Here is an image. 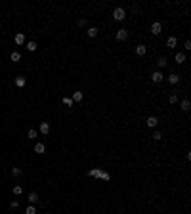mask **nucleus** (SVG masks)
Wrapping results in <instances>:
<instances>
[{
  "mask_svg": "<svg viewBox=\"0 0 191 214\" xmlns=\"http://www.w3.org/2000/svg\"><path fill=\"white\" fill-rule=\"evenodd\" d=\"M157 65H159V69H164L166 67V57H161L159 61H157Z\"/></svg>",
  "mask_w": 191,
  "mask_h": 214,
  "instance_id": "5701e85b",
  "label": "nucleus"
},
{
  "mask_svg": "<svg viewBox=\"0 0 191 214\" xmlns=\"http://www.w3.org/2000/svg\"><path fill=\"white\" fill-rule=\"evenodd\" d=\"M124 17H126L124 8H115L113 10V19H115V21H124Z\"/></svg>",
  "mask_w": 191,
  "mask_h": 214,
  "instance_id": "f03ea898",
  "label": "nucleus"
},
{
  "mask_svg": "<svg viewBox=\"0 0 191 214\" xmlns=\"http://www.w3.org/2000/svg\"><path fill=\"white\" fill-rule=\"evenodd\" d=\"M168 101H170V103H178V96H176V94H170V96H168Z\"/></svg>",
  "mask_w": 191,
  "mask_h": 214,
  "instance_id": "a878e982",
  "label": "nucleus"
},
{
  "mask_svg": "<svg viewBox=\"0 0 191 214\" xmlns=\"http://www.w3.org/2000/svg\"><path fill=\"white\" fill-rule=\"evenodd\" d=\"M151 33H153V35H161V33H163V23L155 21L153 25H151Z\"/></svg>",
  "mask_w": 191,
  "mask_h": 214,
  "instance_id": "20e7f679",
  "label": "nucleus"
},
{
  "mask_svg": "<svg viewBox=\"0 0 191 214\" xmlns=\"http://www.w3.org/2000/svg\"><path fill=\"white\" fill-rule=\"evenodd\" d=\"M25 214H37V208H35V206H27Z\"/></svg>",
  "mask_w": 191,
  "mask_h": 214,
  "instance_id": "cd10ccee",
  "label": "nucleus"
},
{
  "mask_svg": "<svg viewBox=\"0 0 191 214\" xmlns=\"http://www.w3.org/2000/svg\"><path fill=\"white\" fill-rule=\"evenodd\" d=\"M145 124H147V126H149V128H155V126H157V124H159V118H157V117H147Z\"/></svg>",
  "mask_w": 191,
  "mask_h": 214,
  "instance_id": "423d86ee",
  "label": "nucleus"
},
{
  "mask_svg": "<svg viewBox=\"0 0 191 214\" xmlns=\"http://www.w3.org/2000/svg\"><path fill=\"white\" fill-rule=\"evenodd\" d=\"M86 25V19H78V27H84Z\"/></svg>",
  "mask_w": 191,
  "mask_h": 214,
  "instance_id": "7c9ffc66",
  "label": "nucleus"
},
{
  "mask_svg": "<svg viewBox=\"0 0 191 214\" xmlns=\"http://www.w3.org/2000/svg\"><path fill=\"white\" fill-rule=\"evenodd\" d=\"M126 38H128V31H126V29H118V31H117V40L124 42Z\"/></svg>",
  "mask_w": 191,
  "mask_h": 214,
  "instance_id": "7ed1b4c3",
  "label": "nucleus"
},
{
  "mask_svg": "<svg viewBox=\"0 0 191 214\" xmlns=\"http://www.w3.org/2000/svg\"><path fill=\"white\" fill-rule=\"evenodd\" d=\"M14 40H15V44H19V46H21V44H25V35H23V33H17Z\"/></svg>",
  "mask_w": 191,
  "mask_h": 214,
  "instance_id": "9d476101",
  "label": "nucleus"
},
{
  "mask_svg": "<svg viewBox=\"0 0 191 214\" xmlns=\"http://www.w3.org/2000/svg\"><path fill=\"white\" fill-rule=\"evenodd\" d=\"M88 176H92V178H100V180H103V182H109V180H111V174H109V172H105V170H100V168H92V170H88Z\"/></svg>",
  "mask_w": 191,
  "mask_h": 214,
  "instance_id": "f257e3e1",
  "label": "nucleus"
},
{
  "mask_svg": "<svg viewBox=\"0 0 191 214\" xmlns=\"http://www.w3.org/2000/svg\"><path fill=\"white\" fill-rule=\"evenodd\" d=\"M180 107H182V111H183V113H187V111L191 109V101H189V100H182Z\"/></svg>",
  "mask_w": 191,
  "mask_h": 214,
  "instance_id": "6e6552de",
  "label": "nucleus"
},
{
  "mask_svg": "<svg viewBox=\"0 0 191 214\" xmlns=\"http://www.w3.org/2000/svg\"><path fill=\"white\" fill-rule=\"evenodd\" d=\"M63 105L71 107V105H73V100H71V98H63Z\"/></svg>",
  "mask_w": 191,
  "mask_h": 214,
  "instance_id": "bb28decb",
  "label": "nucleus"
},
{
  "mask_svg": "<svg viewBox=\"0 0 191 214\" xmlns=\"http://www.w3.org/2000/svg\"><path fill=\"white\" fill-rule=\"evenodd\" d=\"M27 136H29V140H35V138L38 136V132H37V130H33V128H31V130H29V132H27Z\"/></svg>",
  "mask_w": 191,
  "mask_h": 214,
  "instance_id": "412c9836",
  "label": "nucleus"
},
{
  "mask_svg": "<svg viewBox=\"0 0 191 214\" xmlns=\"http://www.w3.org/2000/svg\"><path fill=\"white\" fill-rule=\"evenodd\" d=\"M29 203H38V193L37 191H31V193H29Z\"/></svg>",
  "mask_w": 191,
  "mask_h": 214,
  "instance_id": "ddd939ff",
  "label": "nucleus"
},
{
  "mask_svg": "<svg viewBox=\"0 0 191 214\" xmlns=\"http://www.w3.org/2000/svg\"><path fill=\"white\" fill-rule=\"evenodd\" d=\"M17 206H19V203H17V201H12V203H10V208H12V210H15Z\"/></svg>",
  "mask_w": 191,
  "mask_h": 214,
  "instance_id": "c85d7f7f",
  "label": "nucleus"
},
{
  "mask_svg": "<svg viewBox=\"0 0 191 214\" xmlns=\"http://www.w3.org/2000/svg\"><path fill=\"white\" fill-rule=\"evenodd\" d=\"M27 50H29V52H35V50H37V42L29 40V42H27Z\"/></svg>",
  "mask_w": 191,
  "mask_h": 214,
  "instance_id": "aec40b11",
  "label": "nucleus"
},
{
  "mask_svg": "<svg viewBox=\"0 0 191 214\" xmlns=\"http://www.w3.org/2000/svg\"><path fill=\"white\" fill-rule=\"evenodd\" d=\"M82 98H84V94H82V92H73V98H71V100L78 103V101H82Z\"/></svg>",
  "mask_w": 191,
  "mask_h": 214,
  "instance_id": "4468645a",
  "label": "nucleus"
},
{
  "mask_svg": "<svg viewBox=\"0 0 191 214\" xmlns=\"http://www.w3.org/2000/svg\"><path fill=\"white\" fill-rule=\"evenodd\" d=\"M168 82H170V84H178V82H180V77H178L176 73H172V75L168 77Z\"/></svg>",
  "mask_w": 191,
  "mask_h": 214,
  "instance_id": "f3484780",
  "label": "nucleus"
},
{
  "mask_svg": "<svg viewBox=\"0 0 191 214\" xmlns=\"http://www.w3.org/2000/svg\"><path fill=\"white\" fill-rule=\"evenodd\" d=\"M35 153L44 155V153H46V145H44V143H35Z\"/></svg>",
  "mask_w": 191,
  "mask_h": 214,
  "instance_id": "0eeeda50",
  "label": "nucleus"
},
{
  "mask_svg": "<svg viewBox=\"0 0 191 214\" xmlns=\"http://www.w3.org/2000/svg\"><path fill=\"white\" fill-rule=\"evenodd\" d=\"M174 59H176V63H183V61H185V54H183V52H178V54L174 55Z\"/></svg>",
  "mask_w": 191,
  "mask_h": 214,
  "instance_id": "f8f14e48",
  "label": "nucleus"
},
{
  "mask_svg": "<svg viewBox=\"0 0 191 214\" xmlns=\"http://www.w3.org/2000/svg\"><path fill=\"white\" fill-rule=\"evenodd\" d=\"M12 191H14V195H21V193H23V187H21V186H14V189H12Z\"/></svg>",
  "mask_w": 191,
  "mask_h": 214,
  "instance_id": "b1692460",
  "label": "nucleus"
},
{
  "mask_svg": "<svg viewBox=\"0 0 191 214\" xmlns=\"http://www.w3.org/2000/svg\"><path fill=\"white\" fill-rule=\"evenodd\" d=\"M151 80H153V82H163V80H164L163 71H155V73L151 75Z\"/></svg>",
  "mask_w": 191,
  "mask_h": 214,
  "instance_id": "39448f33",
  "label": "nucleus"
},
{
  "mask_svg": "<svg viewBox=\"0 0 191 214\" xmlns=\"http://www.w3.org/2000/svg\"><path fill=\"white\" fill-rule=\"evenodd\" d=\"M88 37L90 38L98 37V27H88Z\"/></svg>",
  "mask_w": 191,
  "mask_h": 214,
  "instance_id": "a211bd4d",
  "label": "nucleus"
},
{
  "mask_svg": "<svg viewBox=\"0 0 191 214\" xmlns=\"http://www.w3.org/2000/svg\"><path fill=\"white\" fill-rule=\"evenodd\" d=\"M15 86H17V88H23V86H25V78H23V77H17V78H15Z\"/></svg>",
  "mask_w": 191,
  "mask_h": 214,
  "instance_id": "6ab92c4d",
  "label": "nucleus"
},
{
  "mask_svg": "<svg viewBox=\"0 0 191 214\" xmlns=\"http://www.w3.org/2000/svg\"><path fill=\"white\" fill-rule=\"evenodd\" d=\"M12 174H14L15 178H19V176H21L23 172H21V168H17V166H14V168H12Z\"/></svg>",
  "mask_w": 191,
  "mask_h": 214,
  "instance_id": "393cba45",
  "label": "nucleus"
},
{
  "mask_svg": "<svg viewBox=\"0 0 191 214\" xmlns=\"http://www.w3.org/2000/svg\"><path fill=\"white\" fill-rule=\"evenodd\" d=\"M183 48H185V50H191V42H189V40H185V44H183Z\"/></svg>",
  "mask_w": 191,
  "mask_h": 214,
  "instance_id": "c756f323",
  "label": "nucleus"
},
{
  "mask_svg": "<svg viewBox=\"0 0 191 214\" xmlns=\"http://www.w3.org/2000/svg\"><path fill=\"white\" fill-rule=\"evenodd\" d=\"M176 44H178V38L176 37H170L168 40H166V46H168V48H176Z\"/></svg>",
  "mask_w": 191,
  "mask_h": 214,
  "instance_id": "2eb2a0df",
  "label": "nucleus"
},
{
  "mask_svg": "<svg viewBox=\"0 0 191 214\" xmlns=\"http://www.w3.org/2000/svg\"><path fill=\"white\" fill-rule=\"evenodd\" d=\"M10 59L17 63V61H21V54H19V52H12V54H10Z\"/></svg>",
  "mask_w": 191,
  "mask_h": 214,
  "instance_id": "dca6fc26",
  "label": "nucleus"
},
{
  "mask_svg": "<svg viewBox=\"0 0 191 214\" xmlns=\"http://www.w3.org/2000/svg\"><path fill=\"white\" fill-rule=\"evenodd\" d=\"M153 140L155 141H161V140H163V134H161L159 130H155V132H153Z\"/></svg>",
  "mask_w": 191,
  "mask_h": 214,
  "instance_id": "4be33fe9",
  "label": "nucleus"
},
{
  "mask_svg": "<svg viewBox=\"0 0 191 214\" xmlns=\"http://www.w3.org/2000/svg\"><path fill=\"white\" fill-rule=\"evenodd\" d=\"M38 132H40V134H48V132H50V124H48V123H40Z\"/></svg>",
  "mask_w": 191,
  "mask_h": 214,
  "instance_id": "1a4fd4ad",
  "label": "nucleus"
},
{
  "mask_svg": "<svg viewBox=\"0 0 191 214\" xmlns=\"http://www.w3.org/2000/svg\"><path fill=\"white\" fill-rule=\"evenodd\" d=\"M145 52H147L145 44H138V46H136V54H138V55H145Z\"/></svg>",
  "mask_w": 191,
  "mask_h": 214,
  "instance_id": "9b49d317",
  "label": "nucleus"
}]
</instances>
